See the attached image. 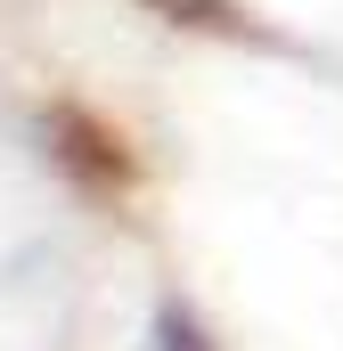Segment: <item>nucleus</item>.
<instances>
[{
    "label": "nucleus",
    "mask_w": 343,
    "mask_h": 351,
    "mask_svg": "<svg viewBox=\"0 0 343 351\" xmlns=\"http://www.w3.org/2000/svg\"><path fill=\"white\" fill-rule=\"evenodd\" d=\"M164 351H204V343H196V327H188L180 311H164Z\"/></svg>",
    "instance_id": "nucleus-1"
}]
</instances>
